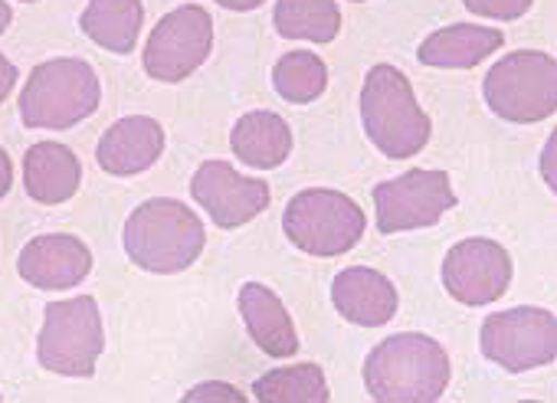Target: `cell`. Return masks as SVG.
I'll list each match as a JSON object with an SVG mask.
<instances>
[{
	"instance_id": "obj_1",
	"label": "cell",
	"mask_w": 557,
	"mask_h": 403,
	"mask_svg": "<svg viewBox=\"0 0 557 403\" xmlns=\"http://www.w3.org/2000/svg\"><path fill=\"white\" fill-rule=\"evenodd\" d=\"M446 347L417 331L384 338L364 361V387L377 403H433L449 387Z\"/></svg>"
},
{
	"instance_id": "obj_2",
	"label": "cell",
	"mask_w": 557,
	"mask_h": 403,
	"mask_svg": "<svg viewBox=\"0 0 557 403\" xmlns=\"http://www.w3.org/2000/svg\"><path fill=\"white\" fill-rule=\"evenodd\" d=\"M128 259L154 276H174L194 266L207 246L203 220L181 200H145L132 210L122 233Z\"/></svg>"
},
{
	"instance_id": "obj_3",
	"label": "cell",
	"mask_w": 557,
	"mask_h": 403,
	"mask_svg": "<svg viewBox=\"0 0 557 403\" xmlns=\"http://www.w3.org/2000/svg\"><path fill=\"white\" fill-rule=\"evenodd\" d=\"M361 122L371 145L394 161L420 155L433 132L430 115L420 109L410 80L391 63L371 66L361 89Z\"/></svg>"
},
{
	"instance_id": "obj_4",
	"label": "cell",
	"mask_w": 557,
	"mask_h": 403,
	"mask_svg": "<svg viewBox=\"0 0 557 403\" xmlns=\"http://www.w3.org/2000/svg\"><path fill=\"white\" fill-rule=\"evenodd\" d=\"M102 102V86L96 70L76 57H57L27 76L21 93V122L27 129H73L86 122Z\"/></svg>"
},
{
	"instance_id": "obj_5",
	"label": "cell",
	"mask_w": 557,
	"mask_h": 403,
	"mask_svg": "<svg viewBox=\"0 0 557 403\" xmlns=\"http://www.w3.org/2000/svg\"><path fill=\"white\" fill-rule=\"evenodd\" d=\"M485 106L515 125H531L557 112V60L541 50H518L498 60L482 83Z\"/></svg>"
},
{
	"instance_id": "obj_6",
	"label": "cell",
	"mask_w": 557,
	"mask_h": 403,
	"mask_svg": "<svg viewBox=\"0 0 557 403\" xmlns=\"http://www.w3.org/2000/svg\"><path fill=\"white\" fill-rule=\"evenodd\" d=\"M283 230L302 253L332 259L361 243L368 217L348 194L332 187H309L286 204Z\"/></svg>"
},
{
	"instance_id": "obj_7",
	"label": "cell",
	"mask_w": 557,
	"mask_h": 403,
	"mask_svg": "<svg viewBox=\"0 0 557 403\" xmlns=\"http://www.w3.org/2000/svg\"><path fill=\"white\" fill-rule=\"evenodd\" d=\"M106 351L102 312L92 295L50 302L37 338V361L50 374L92 377Z\"/></svg>"
},
{
	"instance_id": "obj_8",
	"label": "cell",
	"mask_w": 557,
	"mask_h": 403,
	"mask_svg": "<svg viewBox=\"0 0 557 403\" xmlns=\"http://www.w3.org/2000/svg\"><path fill=\"white\" fill-rule=\"evenodd\" d=\"M482 354L511 370L524 374L557 357V318L547 308L518 305L508 312H495L482 321Z\"/></svg>"
},
{
	"instance_id": "obj_9",
	"label": "cell",
	"mask_w": 557,
	"mask_h": 403,
	"mask_svg": "<svg viewBox=\"0 0 557 403\" xmlns=\"http://www.w3.org/2000/svg\"><path fill=\"white\" fill-rule=\"evenodd\" d=\"M453 181L440 168H413L400 178H391L374 187L377 230L384 236L436 227L446 210L456 207Z\"/></svg>"
},
{
	"instance_id": "obj_10",
	"label": "cell",
	"mask_w": 557,
	"mask_h": 403,
	"mask_svg": "<svg viewBox=\"0 0 557 403\" xmlns=\"http://www.w3.org/2000/svg\"><path fill=\"white\" fill-rule=\"evenodd\" d=\"M213 50V21L200 4H184L164 14L145 44V73L158 83H184Z\"/></svg>"
},
{
	"instance_id": "obj_11",
	"label": "cell",
	"mask_w": 557,
	"mask_h": 403,
	"mask_svg": "<svg viewBox=\"0 0 557 403\" xmlns=\"http://www.w3.org/2000/svg\"><path fill=\"white\" fill-rule=\"evenodd\" d=\"M443 285L462 305L498 302L511 285V256L488 236L459 240L443 259Z\"/></svg>"
},
{
	"instance_id": "obj_12",
	"label": "cell",
	"mask_w": 557,
	"mask_h": 403,
	"mask_svg": "<svg viewBox=\"0 0 557 403\" xmlns=\"http://www.w3.org/2000/svg\"><path fill=\"white\" fill-rule=\"evenodd\" d=\"M190 197L210 213L220 230L246 227L272 204L269 184L262 178L236 174L230 161H203L190 181Z\"/></svg>"
},
{
	"instance_id": "obj_13",
	"label": "cell",
	"mask_w": 557,
	"mask_h": 403,
	"mask_svg": "<svg viewBox=\"0 0 557 403\" xmlns=\"http://www.w3.org/2000/svg\"><path fill=\"white\" fill-rule=\"evenodd\" d=\"M17 272L24 282L44 292L76 289L92 272V253L73 233H44L21 249Z\"/></svg>"
},
{
	"instance_id": "obj_14",
	"label": "cell",
	"mask_w": 557,
	"mask_h": 403,
	"mask_svg": "<svg viewBox=\"0 0 557 403\" xmlns=\"http://www.w3.org/2000/svg\"><path fill=\"white\" fill-rule=\"evenodd\" d=\"M164 155V129L151 115L119 119L96 145V161L112 178H135Z\"/></svg>"
},
{
	"instance_id": "obj_15",
	"label": "cell",
	"mask_w": 557,
	"mask_h": 403,
	"mask_svg": "<svg viewBox=\"0 0 557 403\" xmlns=\"http://www.w3.org/2000/svg\"><path fill=\"white\" fill-rule=\"evenodd\" d=\"M332 302L345 321L361 328H381L400 308V295L394 282L371 266L342 269L332 282Z\"/></svg>"
},
{
	"instance_id": "obj_16",
	"label": "cell",
	"mask_w": 557,
	"mask_h": 403,
	"mask_svg": "<svg viewBox=\"0 0 557 403\" xmlns=\"http://www.w3.org/2000/svg\"><path fill=\"white\" fill-rule=\"evenodd\" d=\"M239 318L252 344L269 357H293L299 351V331L286 302L262 282H246L236 295Z\"/></svg>"
},
{
	"instance_id": "obj_17",
	"label": "cell",
	"mask_w": 557,
	"mask_h": 403,
	"mask_svg": "<svg viewBox=\"0 0 557 403\" xmlns=\"http://www.w3.org/2000/svg\"><path fill=\"white\" fill-rule=\"evenodd\" d=\"M83 184V164L73 148L60 142H37L24 155V187L44 207H57L76 197Z\"/></svg>"
},
{
	"instance_id": "obj_18",
	"label": "cell",
	"mask_w": 557,
	"mask_h": 403,
	"mask_svg": "<svg viewBox=\"0 0 557 403\" xmlns=\"http://www.w3.org/2000/svg\"><path fill=\"white\" fill-rule=\"evenodd\" d=\"M230 148L236 161L256 171H272L278 164H286L293 155V129L283 115H275L269 109L246 112L236 119L230 132Z\"/></svg>"
},
{
	"instance_id": "obj_19",
	"label": "cell",
	"mask_w": 557,
	"mask_h": 403,
	"mask_svg": "<svg viewBox=\"0 0 557 403\" xmlns=\"http://www.w3.org/2000/svg\"><path fill=\"white\" fill-rule=\"evenodd\" d=\"M505 47V34L495 27H479V24H449L436 34H430L417 57L423 66L433 70H472L492 53Z\"/></svg>"
},
{
	"instance_id": "obj_20",
	"label": "cell",
	"mask_w": 557,
	"mask_h": 403,
	"mask_svg": "<svg viewBox=\"0 0 557 403\" xmlns=\"http://www.w3.org/2000/svg\"><path fill=\"white\" fill-rule=\"evenodd\" d=\"M141 24H145L141 0H89L83 17H79L83 34L96 47L119 53V57L135 50Z\"/></svg>"
},
{
	"instance_id": "obj_21",
	"label": "cell",
	"mask_w": 557,
	"mask_h": 403,
	"mask_svg": "<svg viewBox=\"0 0 557 403\" xmlns=\"http://www.w3.org/2000/svg\"><path fill=\"white\" fill-rule=\"evenodd\" d=\"M272 24L286 40L335 44L342 34V11L335 0H275Z\"/></svg>"
},
{
	"instance_id": "obj_22",
	"label": "cell",
	"mask_w": 557,
	"mask_h": 403,
	"mask_svg": "<svg viewBox=\"0 0 557 403\" xmlns=\"http://www.w3.org/2000/svg\"><path fill=\"white\" fill-rule=\"evenodd\" d=\"M252 396L265 403H329L332 390L319 364H289L265 370L252 383Z\"/></svg>"
},
{
	"instance_id": "obj_23",
	"label": "cell",
	"mask_w": 557,
	"mask_h": 403,
	"mask_svg": "<svg viewBox=\"0 0 557 403\" xmlns=\"http://www.w3.org/2000/svg\"><path fill=\"white\" fill-rule=\"evenodd\" d=\"M272 86L293 106H309L329 89V66L309 50H293L272 70Z\"/></svg>"
},
{
	"instance_id": "obj_24",
	"label": "cell",
	"mask_w": 557,
	"mask_h": 403,
	"mask_svg": "<svg viewBox=\"0 0 557 403\" xmlns=\"http://www.w3.org/2000/svg\"><path fill=\"white\" fill-rule=\"evenodd\" d=\"M466 11L488 21H521L534 0H462Z\"/></svg>"
},
{
	"instance_id": "obj_25",
	"label": "cell",
	"mask_w": 557,
	"mask_h": 403,
	"mask_svg": "<svg viewBox=\"0 0 557 403\" xmlns=\"http://www.w3.org/2000/svg\"><path fill=\"white\" fill-rule=\"evenodd\" d=\"M187 400H230V403H243L246 393L239 387H230V383H200L194 390L184 393Z\"/></svg>"
},
{
	"instance_id": "obj_26",
	"label": "cell",
	"mask_w": 557,
	"mask_h": 403,
	"mask_svg": "<svg viewBox=\"0 0 557 403\" xmlns=\"http://www.w3.org/2000/svg\"><path fill=\"white\" fill-rule=\"evenodd\" d=\"M14 86H17V66L0 53V106L8 102V96L14 93Z\"/></svg>"
},
{
	"instance_id": "obj_27",
	"label": "cell",
	"mask_w": 557,
	"mask_h": 403,
	"mask_svg": "<svg viewBox=\"0 0 557 403\" xmlns=\"http://www.w3.org/2000/svg\"><path fill=\"white\" fill-rule=\"evenodd\" d=\"M11 184H14V164H11V155L0 148V200L11 194Z\"/></svg>"
},
{
	"instance_id": "obj_28",
	"label": "cell",
	"mask_w": 557,
	"mask_h": 403,
	"mask_svg": "<svg viewBox=\"0 0 557 403\" xmlns=\"http://www.w3.org/2000/svg\"><path fill=\"white\" fill-rule=\"evenodd\" d=\"M213 4H220V8H226V11H236V14H246V11L262 8L265 0H213Z\"/></svg>"
},
{
	"instance_id": "obj_29",
	"label": "cell",
	"mask_w": 557,
	"mask_h": 403,
	"mask_svg": "<svg viewBox=\"0 0 557 403\" xmlns=\"http://www.w3.org/2000/svg\"><path fill=\"white\" fill-rule=\"evenodd\" d=\"M541 171H544V181H547V184H550V191H554V187H557V181H554V135H550V142H547V148H544Z\"/></svg>"
},
{
	"instance_id": "obj_30",
	"label": "cell",
	"mask_w": 557,
	"mask_h": 403,
	"mask_svg": "<svg viewBox=\"0 0 557 403\" xmlns=\"http://www.w3.org/2000/svg\"><path fill=\"white\" fill-rule=\"evenodd\" d=\"M11 21H14V11H11V4H8V0H0V34H4V30L11 27Z\"/></svg>"
},
{
	"instance_id": "obj_31",
	"label": "cell",
	"mask_w": 557,
	"mask_h": 403,
	"mask_svg": "<svg viewBox=\"0 0 557 403\" xmlns=\"http://www.w3.org/2000/svg\"><path fill=\"white\" fill-rule=\"evenodd\" d=\"M24 4H37V0H24Z\"/></svg>"
},
{
	"instance_id": "obj_32",
	"label": "cell",
	"mask_w": 557,
	"mask_h": 403,
	"mask_svg": "<svg viewBox=\"0 0 557 403\" xmlns=\"http://www.w3.org/2000/svg\"><path fill=\"white\" fill-rule=\"evenodd\" d=\"M355 4H364V0H355Z\"/></svg>"
}]
</instances>
